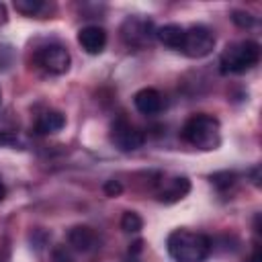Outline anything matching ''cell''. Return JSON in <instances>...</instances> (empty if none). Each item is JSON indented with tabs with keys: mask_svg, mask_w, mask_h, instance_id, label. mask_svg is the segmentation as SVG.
Here are the masks:
<instances>
[{
	"mask_svg": "<svg viewBox=\"0 0 262 262\" xmlns=\"http://www.w3.org/2000/svg\"><path fill=\"white\" fill-rule=\"evenodd\" d=\"M166 250L174 262H205L211 256L213 242L201 231L180 227L168 235Z\"/></svg>",
	"mask_w": 262,
	"mask_h": 262,
	"instance_id": "cell-1",
	"label": "cell"
},
{
	"mask_svg": "<svg viewBox=\"0 0 262 262\" xmlns=\"http://www.w3.org/2000/svg\"><path fill=\"white\" fill-rule=\"evenodd\" d=\"M180 137L188 145H192L201 151L217 149L221 143V123L213 115L196 113L184 121V125L180 129Z\"/></svg>",
	"mask_w": 262,
	"mask_h": 262,
	"instance_id": "cell-2",
	"label": "cell"
},
{
	"mask_svg": "<svg viewBox=\"0 0 262 262\" xmlns=\"http://www.w3.org/2000/svg\"><path fill=\"white\" fill-rule=\"evenodd\" d=\"M260 61V45L252 39L229 43L219 55V70L223 74H244L258 66Z\"/></svg>",
	"mask_w": 262,
	"mask_h": 262,
	"instance_id": "cell-3",
	"label": "cell"
},
{
	"mask_svg": "<svg viewBox=\"0 0 262 262\" xmlns=\"http://www.w3.org/2000/svg\"><path fill=\"white\" fill-rule=\"evenodd\" d=\"M215 41H217L215 39V33L209 27H205V25H192V27L184 29L180 51L186 57L201 59V57H207L215 49Z\"/></svg>",
	"mask_w": 262,
	"mask_h": 262,
	"instance_id": "cell-4",
	"label": "cell"
},
{
	"mask_svg": "<svg viewBox=\"0 0 262 262\" xmlns=\"http://www.w3.org/2000/svg\"><path fill=\"white\" fill-rule=\"evenodd\" d=\"M35 63L51 76H61L70 70L72 55L61 43H47L35 51Z\"/></svg>",
	"mask_w": 262,
	"mask_h": 262,
	"instance_id": "cell-5",
	"label": "cell"
},
{
	"mask_svg": "<svg viewBox=\"0 0 262 262\" xmlns=\"http://www.w3.org/2000/svg\"><path fill=\"white\" fill-rule=\"evenodd\" d=\"M111 141L121 151H135V149H139L143 145L145 135L125 115H119L111 125Z\"/></svg>",
	"mask_w": 262,
	"mask_h": 262,
	"instance_id": "cell-6",
	"label": "cell"
},
{
	"mask_svg": "<svg viewBox=\"0 0 262 262\" xmlns=\"http://www.w3.org/2000/svg\"><path fill=\"white\" fill-rule=\"evenodd\" d=\"M154 37H156V29H154V23L149 18L127 16L121 25V39L127 47L141 49V47L149 45Z\"/></svg>",
	"mask_w": 262,
	"mask_h": 262,
	"instance_id": "cell-7",
	"label": "cell"
},
{
	"mask_svg": "<svg viewBox=\"0 0 262 262\" xmlns=\"http://www.w3.org/2000/svg\"><path fill=\"white\" fill-rule=\"evenodd\" d=\"M154 194L160 203L172 205L178 203L180 199H184L190 192V180L186 176H166V174H158L156 180L151 182Z\"/></svg>",
	"mask_w": 262,
	"mask_h": 262,
	"instance_id": "cell-8",
	"label": "cell"
},
{
	"mask_svg": "<svg viewBox=\"0 0 262 262\" xmlns=\"http://www.w3.org/2000/svg\"><path fill=\"white\" fill-rule=\"evenodd\" d=\"M68 244L70 248H74L76 252H84V254H90V252H96L102 244L100 235L96 229L88 227V225H76L68 231Z\"/></svg>",
	"mask_w": 262,
	"mask_h": 262,
	"instance_id": "cell-9",
	"label": "cell"
},
{
	"mask_svg": "<svg viewBox=\"0 0 262 262\" xmlns=\"http://www.w3.org/2000/svg\"><path fill=\"white\" fill-rule=\"evenodd\" d=\"M78 43L90 55H98L106 47V31L98 25H86L78 31Z\"/></svg>",
	"mask_w": 262,
	"mask_h": 262,
	"instance_id": "cell-10",
	"label": "cell"
},
{
	"mask_svg": "<svg viewBox=\"0 0 262 262\" xmlns=\"http://www.w3.org/2000/svg\"><path fill=\"white\" fill-rule=\"evenodd\" d=\"M133 104L135 108L141 113V115H147V117H154L158 113L164 111V96L162 92H158L156 88H141L139 92H135L133 96Z\"/></svg>",
	"mask_w": 262,
	"mask_h": 262,
	"instance_id": "cell-11",
	"label": "cell"
},
{
	"mask_svg": "<svg viewBox=\"0 0 262 262\" xmlns=\"http://www.w3.org/2000/svg\"><path fill=\"white\" fill-rule=\"evenodd\" d=\"M63 125H66L63 113L53 111V108H47V111H43V113L35 119V127H33V129H35L37 135H53V133L61 131Z\"/></svg>",
	"mask_w": 262,
	"mask_h": 262,
	"instance_id": "cell-12",
	"label": "cell"
},
{
	"mask_svg": "<svg viewBox=\"0 0 262 262\" xmlns=\"http://www.w3.org/2000/svg\"><path fill=\"white\" fill-rule=\"evenodd\" d=\"M182 37H184V27L180 25H164L160 29H156V39L168 47V49H174V51H180V45H182Z\"/></svg>",
	"mask_w": 262,
	"mask_h": 262,
	"instance_id": "cell-13",
	"label": "cell"
},
{
	"mask_svg": "<svg viewBox=\"0 0 262 262\" xmlns=\"http://www.w3.org/2000/svg\"><path fill=\"white\" fill-rule=\"evenodd\" d=\"M14 10L25 14V16L41 18L47 10H51V6L43 0H14Z\"/></svg>",
	"mask_w": 262,
	"mask_h": 262,
	"instance_id": "cell-14",
	"label": "cell"
},
{
	"mask_svg": "<svg viewBox=\"0 0 262 262\" xmlns=\"http://www.w3.org/2000/svg\"><path fill=\"white\" fill-rule=\"evenodd\" d=\"M141 227H143V221H141V217L135 211H125L123 213V217H121V229L125 233H137Z\"/></svg>",
	"mask_w": 262,
	"mask_h": 262,
	"instance_id": "cell-15",
	"label": "cell"
},
{
	"mask_svg": "<svg viewBox=\"0 0 262 262\" xmlns=\"http://www.w3.org/2000/svg\"><path fill=\"white\" fill-rule=\"evenodd\" d=\"M235 180H237V176H235V172H215L213 176H211V182L219 188V190H225V188H229V186H233L235 184Z\"/></svg>",
	"mask_w": 262,
	"mask_h": 262,
	"instance_id": "cell-16",
	"label": "cell"
},
{
	"mask_svg": "<svg viewBox=\"0 0 262 262\" xmlns=\"http://www.w3.org/2000/svg\"><path fill=\"white\" fill-rule=\"evenodd\" d=\"M231 20H233L239 29H250V27L256 23V16H252V14L246 12V10H233V12H231Z\"/></svg>",
	"mask_w": 262,
	"mask_h": 262,
	"instance_id": "cell-17",
	"label": "cell"
},
{
	"mask_svg": "<svg viewBox=\"0 0 262 262\" xmlns=\"http://www.w3.org/2000/svg\"><path fill=\"white\" fill-rule=\"evenodd\" d=\"M51 258H53V262H74V256H72V252H70L68 246H57V248H53Z\"/></svg>",
	"mask_w": 262,
	"mask_h": 262,
	"instance_id": "cell-18",
	"label": "cell"
},
{
	"mask_svg": "<svg viewBox=\"0 0 262 262\" xmlns=\"http://www.w3.org/2000/svg\"><path fill=\"white\" fill-rule=\"evenodd\" d=\"M121 190H123V186H121L119 180H108V182L104 184V192H106L108 196H117V194H121Z\"/></svg>",
	"mask_w": 262,
	"mask_h": 262,
	"instance_id": "cell-19",
	"label": "cell"
},
{
	"mask_svg": "<svg viewBox=\"0 0 262 262\" xmlns=\"http://www.w3.org/2000/svg\"><path fill=\"white\" fill-rule=\"evenodd\" d=\"M6 20H8V12H6V6L0 2V29L6 25Z\"/></svg>",
	"mask_w": 262,
	"mask_h": 262,
	"instance_id": "cell-20",
	"label": "cell"
},
{
	"mask_svg": "<svg viewBox=\"0 0 262 262\" xmlns=\"http://www.w3.org/2000/svg\"><path fill=\"white\" fill-rule=\"evenodd\" d=\"M262 258H260V248H258V244L254 246V252H252V256H250V260L248 262H260Z\"/></svg>",
	"mask_w": 262,
	"mask_h": 262,
	"instance_id": "cell-21",
	"label": "cell"
},
{
	"mask_svg": "<svg viewBox=\"0 0 262 262\" xmlns=\"http://www.w3.org/2000/svg\"><path fill=\"white\" fill-rule=\"evenodd\" d=\"M4 196H6V186H4V182L0 178V201H4Z\"/></svg>",
	"mask_w": 262,
	"mask_h": 262,
	"instance_id": "cell-22",
	"label": "cell"
},
{
	"mask_svg": "<svg viewBox=\"0 0 262 262\" xmlns=\"http://www.w3.org/2000/svg\"><path fill=\"white\" fill-rule=\"evenodd\" d=\"M0 98H2V94H0Z\"/></svg>",
	"mask_w": 262,
	"mask_h": 262,
	"instance_id": "cell-23",
	"label": "cell"
}]
</instances>
